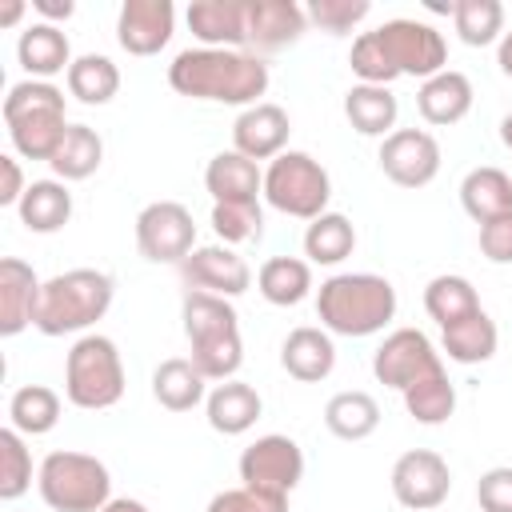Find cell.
<instances>
[{
    "instance_id": "cell-1",
    "label": "cell",
    "mask_w": 512,
    "mask_h": 512,
    "mask_svg": "<svg viewBox=\"0 0 512 512\" xmlns=\"http://www.w3.org/2000/svg\"><path fill=\"white\" fill-rule=\"evenodd\" d=\"M268 64L256 52L244 48H184L168 64L172 92L188 100H212V104H236L240 112L260 104L268 92Z\"/></svg>"
},
{
    "instance_id": "cell-2",
    "label": "cell",
    "mask_w": 512,
    "mask_h": 512,
    "mask_svg": "<svg viewBox=\"0 0 512 512\" xmlns=\"http://www.w3.org/2000/svg\"><path fill=\"white\" fill-rule=\"evenodd\" d=\"M316 316L332 336H376L396 320V288L376 272H336L316 292Z\"/></svg>"
},
{
    "instance_id": "cell-3",
    "label": "cell",
    "mask_w": 512,
    "mask_h": 512,
    "mask_svg": "<svg viewBox=\"0 0 512 512\" xmlns=\"http://www.w3.org/2000/svg\"><path fill=\"white\" fill-rule=\"evenodd\" d=\"M184 336H188V360L204 372L208 384L232 380L244 364V340H240V316L232 300L212 292H184L180 304Z\"/></svg>"
},
{
    "instance_id": "cell-4",
    "label": "cell",
    "mask_w": 512,
    "mask_h": 512,
    "mask_svg": "<svg viewBox=\"0 0 512 512\" xmlns=\"http://www.w3.org/2000/svg\"><path fill=\"white\" fill-rule=\"evenodd\" d=\"M116 296V280L100 268H68L44 280L40 308H36V332L44 336H68L88 332L96 320L108 316Z\"/></svg>"
},
{
    "instance_id": "cell-5",
    "label": "cell",
    "mask_w": 512,
    "mask_h": 512,
    "mask_svg": "<svg viewBox=\"0 0 512 512\" xmlns=\"http://www.w3.org/2000/svg\"><path fill=\"white\" fill-rule=\"evenodd\" d=\"M4 124H8V140L24 160H52L64 132H68V116H64V92L52 80H20L8 88L4 96Z\"/></svg>"
},
{
    "instance_id": "cell-6",
    "label": "cell",
    "mask_w": 512,
    "mask_h": 512,
    "mask_svg": "<svg viewBox=\"0 0 512 512\" xmlns=\"http://www.w3.org/2000/svg\"><path fill=\"white\" fill-rule=\"evenodd\" d=\"M36 488L52 512H100L112 500L108 464L96 460L92 452H72V448H56L40 460Z\"/></svg>"
},
{
    "instance_id": "cell-7",
    "label": "cell",
    "mask_w": 512,
    "mask_h": 512,
    "mask_svg": "<svg viewBox=\"0 0 512 512\" xmlns=\"http://www.w3.org/2000/svg\"><path fill=\"white\" fill-rule=\"evenodd\" d=\"M64 396L84 412H104L124 396V360L112 336L84 332L64 360Z\"/></svg>"
},
{
    "instance_id": "cell-8",
    "label": "cell",
    "mask_w": 512,
    "mask_h": 512,
    "mask_svg": "<svg viewBox=\"0 0 512 512\" xmlns=\"http://www.w3.org/2000/svg\"><path fill=\"white\" fill-rule=\"evenodd\" d=\"M264 200L284 216L316 220L328 212L332 176L316 156L288 148L276 160H268V168H264Z\"/></svg>"
},
{
    "instance_id": "cell-9",
    "label": "cell",
    "mask_w": 512,
    "mask_h": 512,
    "mask_svg": "<svg viewBox=\"0 0 512 512\" xmlns=\"http://www.w3.org/2000/svg\"><path fill=\"white\" fill-rule=\"evenodd\" d=\"M372 32H376V40H380V48H384V56H388L396 76H416L424 84L428 76L448 68V40L428 20L396 16V20H384Z\"/></svg>"
},
{
    "instance_id": "cell-10",
    "label": "cell",
    "mask_w": 512,
    "mask_h": 512,
    "mask_svg": "<svg viewBox=\"0 0 512 512\" xmlns=\"http://www.w3.org/2000/svg\"><path fill=\"white\" fill-rule=\"evenodd\" d=\"M136 248L148 264H184L196 248V220L180 200H152L136 212Z\"/></svg>"
},
{
    "instance_id": "cell-11",
    "label": "cell",
    "mask_w": 512,
    "mask_h": 512,
    "mask_svg": "<svg viewBox=\"0 0 512 512\" xmlns=\"http://www.w3.org/2000/svg\"><path fill=\"white\" fill-rule=\"evenodd\" d=\"M236 472H240V484H248V488L288 496L304 480V452H300V444L292 436L268 432V436H256L240 452Z\"/></svg>"
},
{
    "instance_id": "cell-12",
    "label": "cell",
    "mask_w": 512,
    "mask_h": 512,
    "mask_svg": "<svg viewBox=\"0 0 512 512\" xmlns=\"http://www.w3.org/2000/svg\"><path fill=\"white\" fill-rule=\"evenodd\" d=\"M388 484H392V496H396L400 508L432 512L452 492V468L432 448H408V452L396 456V464L388 472Z\"/></svg>"
},
{
    "instance_id": "cell-13",
    "label": "cell",
    "mask_w": 512,
    "mask_h": 512,
    "mask_svg": "<svg viewBox=\"0 0 512 512\" xmlns=\"http://www.w3.org/2000/svg\"><path fill=\"white\" fill-rule=\"evenodd\" d=\"M436 368H444V360L420 328H396L372 352V376L396 392H404L408 384H416L420 376H428Z\"/></svg>"
},
{
    "instance_id": "cell-14",
    "label": "cell",
    "mask_w": 512,
    "mask_h": 512,
    "mask_svg": "<svg viewBox=\"0 0 512 512\" xmlns=\"http://www.w3.org/2000/svg\"><path fill=\"white\" fill-rule=\"evenodd\" d=\"M380 172L400 188H424L440 172V144L424 128H396L380 140Z\"/></svg>"
},
{
    "instance_id": "cell-15",
    "label": "cell",
    "mask_w": 512,
    "mask_h": 512,
    "mask_svg": "<svg viewBox=\"0 0 512 512\" xmlns=\"http://www.w3.org/2000/svg\"><path fill=\"white\" fill-rule=\"evenodd\" d=\"M180 276L192 292H212V296H240L252 288V268L248 260L228 248V244H200L192 248V256L180 264Z\"/></svg>"
},
{
    "instance_id": "cell-16",
    "label": "cell",
    "mask_w": 512,
    "mask_h": 512,
    "mask_svg": "<svg viewBox=\"0 0 512 512\" xmlns=\"http://www.w3.org/2000/svg\"><path fill=\"white\" fill-rule=\"evenodd\" d=\"M176 32L172 0H124L116 16V44L128 56H156Z\"/></svg>"
},
{
    "instance_id": "cell-17",
    "label": "cell",
    "mask_w": 512,
    "mask_h": 512,
    "mask_svg": "<svg viewBox=\"0 0 512 512\" xmlns=\"http://www.w3.org/2000/svg\"><path fill=\"white\" fill-rule=\"evenodd\" d=\"M288 136H292V120L280 104L260 100L252 108H244L232 124V148L248 160H276L280 152H288Z\"/></svg>"
},
{
    "instance_id": "cell-18",
    "label": "cell",
    "mask_w": 512,
    "mask_h": 512,
    "mask_svg": "<svg viewBox=\"0 0 512 512\" xmlns=\"http://www.w3.org/2000/svg\"><path fill=\"white\" fill-rule=\"evenodd\" d=\"M40 288L44 280L32 264H24L20 256L0 260V336H20L24 328H36Z\"/></svg>"
},
{
    "instance_id": "cell-19",
    "label": "cell",
    "mask_w": 512,
    "mask_h": 512,
    "mask_svg": "<svg viewBox=\"0 0 512 512\" xmlns=\"http://www.w3.org/2000/svg\"><path fill=\"white\" fill-rule=\"evenodd\" d=\"M188 32L200 48H244L248 52V0H192Z\"/></svg>"
},
{
    "instance_id": "cell-20",
    "label": "cell",
    "mask_w": 512,
    "mask_h": 512,
    "mask_svg": "<svg viewBox=\"0 0 512 512\" xmlns=\"http://www.w3.org/2000/svg\"><path fill=\"white\" fill-rule=\"evenodd\" d=\"M308 28V12L296 0H248V52H280Z\"/></svg>"
},
{
    "instance_id": "cell-21",
    "label": "cell",
    "mask_w": 512,
    "mask_h": 512,
    "mask_svg": "<svg viewBox=\"0 0 512 512\" xmlns=\"http://www.w3.org/2000/svg\"><path fill=\"white\" fill-rule=\"evenodd\" d=\"M280 368L300 380V384H320L332 376L336 368V344H332V332L328 328H312V324H300L284 336L280 344Z\"/></svg>"
},
{
    "instance_id": "cell-22",
    "label": "cell",
    "mask_w": 512,
    "mask_h": 512,
    "mask_svg": "<svg viewBox=\"0 0 512 512\" xmlns=\"http://www.w3.org/2000/svg\"><path fill=\"white\" fill-rule=\"evenodd\" d=\"M472 100H476L472 80L456 68H444L416 88V112L424 116V124H436V128L460 124L472 112Z\"/></svg>"
},
{
    "instance_id": "cell-23",
    "label": "cell",
    "mask_w": 512,
    "mask_h": 512,
    "mask_svg": "<svg viewBox=\"0 0 512 512\" xmlns=\"http://www.w3.org/2000/svg\"><path fill=\"white\" fill-rule=\"evenodd\" d=\"M264 412V400L252 384L244 380H220L208 388V400H204V416H208V428L220 432V436H244Z\"/></svg>"
},
{
    "instance_id": "cell-24",
    "label": "cell",
    "mask_w": 512,
    "mask_h": 512,
    "mask_svg": "<svg viewBox=\"0 0 512 512\" xmlns=\"http://www.w3.org/2000/svg\"><path fill=\"white\" fill-rule=\"evenodd\" d=\"M16 60H20V68L28 72V80H52L56 72H68L76 56H72V44H68V36H64L60 24L36 20V24H28V28L20 32V40H16Z\"/></svg>"
},
{
    "instance_id": "cell-25",
    "label": "cell",
    "mask_w": 512,
    "mask_h": 512,
    "mask_svg": "<svg viewBox=\"0 0 512 512\" xmlns=\"http://www.w3.org/2000/svg\"><path fill=\"white\" fill-rule=\"evenodd\" d=\"M204 188L212 196V204H228V200H260L264 196V168L248 156H240L236 148L216 152L204 168Z\"/></svg>"
},
{
    "instance_id": "cell-26",
    "label": "cell",
    "mask_w": 512,
    "mask_h": 512,
    "mask_svg": "<svg viewBox=\"0 0 512 512\" xmlns=\"http://www.w3.org/2000/svg\"><path fill=\"white\" fill-rule=\"evenodd\" d=\"M460 208H464L476 224L512 216V176H508L504 168H496V164L472 168V172L460 180Z\"/></svg>"
},
{
    "instance_id": "cell-27",
    "label": "cell",
    "mask_w": 512,
    "mask_h": 512,
    "mask_svg": "<svg viewBox=\"0 0 512 512\" xmlns=\"http://www.w3.org/2000/svg\"><path fill=\"white\" fill-rule=\"evenodd\" d=\"M152 396L168 412H192L196 404L208 400V380L188 356H168L152 372Z\"/></svg>"
},
{
    "instance_id": "cell-28",
    "label": "cell",
    "mask_w": 512,
    "mask_h": 512,
    "mask_svg": "<svg viewBox=\"0 0 512 512\" xmlns=\"http://www.w3.org/2000/svg\"><path fill=\"white\" fill-rule=\"evenodd\" d=\"M344 116L360 136H392L396 132V116H400V100L392 96V88L384 84H352L344 92Z\"/></svg>"
},
{
    "instance_id": "cell-29",
    "label": "cell",
    "mask_w": 512,
    "mask_h": 512,
    "mask_svg": "<svg viewBox=\"0 0 512 512\" xmlns=\"http://www.w3.org/2000/svg\"><path fill=\"white\" fill-rule=\"evenodd\" d=\"M16 216L28 232L52 236L72 220V192L64 180H32L24 200L16 204Z\"/></svg>"
},
{
    "instance_id": "cell-30",
    "label": "cell",
    "mask_w": 512,
    "mask_h": 512,
    "mask_svg": "<svg viewBox=\"0 0 512 512\" xmlns=\"http://www.w3.org/2000/svg\"><path fill=\"white\" fill-rule=\"evenodd\" d=\"M324 428L336 436V440H368L376 428H380V404L372 392H360V388H344L336 396H328L324 404Z\"/></svg>"
},
{
    "instance_id": "cell-31",
    "label": "cell",
    "mask_w": 512,
    "mask_h": 512,
    "mask_svg": "<svg viewBox=\"0 0 512 512\" xmlns=\"http://www.w3.org/2000/svg\"><path fill=\"white\" fill-rule=\"evenodd\" d=\"M496 344H500V332H496V320L484 308L448 324V328H440V348L456 364H484V360L496 356Z\"/></svg>"
},
{
    "instance_id": "cell-32",
    "label": "cell",
    "mask_w": 512,
    "mask_h": 512,
    "mask_svg": "<svg viewBox=\"0 0 512 512\" xmlns=\"http://www.w3.org/2000/svg\"><path fill=\"white\" fill-rule=\"evenodd\" d=\"M256 288L268 304L292 308V304L308 300V292H312V264L300 256H268L256 272Z\"/></svg>"
},
{
    "instance_id": "cell-33",
    "label": "cell",
    "mask_w": 512,
    "mask_h": 512,
    "mask_svg": "<svg viewBox=\"0 0 512 512\" xmlns=\"http://www.w3.org/2000/svg\"><path fill=\"white\" fill-rule=\"evenodd\" d=\"M60 408H64V400H60L56 388H48V384H24L8 400V424L20 436H48L60 424Z\"/></svg>"
},
{
    "instance_id": "cell-34",
    "label": "cell",
    "mask_w": 512,
    "mask_h": 512,
    "mask_svg": "<svg viewBox=\"0 0 512 512\" xmlns=\"http://www.w3.org/2000/svg\"><path fill=\"white\" fill-rule=\"evenodd\" d=\"M100 164H104V140H100V132L88 128V124H68V132H64L56 156L48 160V168H52L56 180H64V184L88 180Z\"/></svg>"
},
{
    "instance_id": "cell-35",
    "label": "cell",
    "mask_w": 512,
    "mask_h": 512,
    "mask_svg": "<svg viewBox=\"0 0 512 512\" xmlns=\"http://www.w3.org/2000/svg\"><path fill=\"white\" fill-rule=\"evenodd\" d=\"M352 248H356V228H352V220L344 212H324V216L308 220V228H304V256H308V264L332 268V264L348 260Z\"/></svg>"
},
{
    "instance_id": "cell-36",
    "label": "cell",
    "mask_w": 512,
    "mask_h": 512,
    "mask_svg": "<svg viewBox=\"0 0 512 512\" xmlns=\"http://www.w3.org/2000/svg\"><path fill=\"white\" fill-rule=\"evenodd\" d=\"M424 312H428L440 328H448V324H456V320L480 312V296H476V288H472L468 276L440 272V276H432V280L424 284Z\"/></svg>"
},
{
    "instance_id": "cell-37",
    "label": "cell",
    "mask_w": 512,
    "mask_h": 512,
    "mask_svg": "<svg viewBox=\"0 0 512 512\" xmlns=\"http://www.w3.org/2000/svg\"><path fill=\"white\" fill-rule=\"evenodd\" d=\"M68 80V96H76L80 104H108L120 92V68L104 56V52H84L72 60V68L64 72Z\"/></svg>"
},
{
    "instance_id": "cell-38",
    "label": "cell",
    "mask_w": 512,
    "mask_h": 512,
    "mask_svg": "<svg viewBox=\"0 0 512 512\" xmlns=\"http://www.w3.org/2000/svg\"><path fill=\"white\" fill-rule=\"evenodd\" d=\"M400 396H404V412H408L416 424H444V420L456 412V384L448 380L444 368L420 376V380L408 384Z\"/></svg>"
},
{
    "instance_id": "cell-39",
    "label": "cell",
    "mask_w": 512,
    "mask_h": 512,
    "mask_svg": "<svg viewBox=\"0 0 512 512\" xmlns=\"http://www.w3.org/2000/svg\"><path fill=\"white\" fill-rule=\"evenodd\" d=\"M452 24H456V36L468 48L500 44V36H504V4L500 0H452Z\"/></svg>"
},
{
    "instance_id": "cell-40",
    "label": "cell",
    "mask_w": 512,
    "mask_h": 512,
    "mask_svg": "<svg viewBox=\"0 0 512 512\" xmlns=\"http://www.w3.org/2000/svg\"><path fill=\"white\" fill-rule=\"evenodd\" d=\"M212 232L220 236V244H252L264 236V208L260 200H228V204H212Z\"/></svg>"
},
{
    "instance_id": "cell-41",
    "label": "cell",
    "mask_w": 512,
    "mask_h": 512,
    "mask_svg": "<svg viewBox=\"0 0 512 512\" xmlns=\"http://www.w3.org/2000/svg\"><path fill=\"white\" fill-rule=\"evenodd\" d=\"M32 488V452L24 436L8 424L0 428V500H20Z\"/></svg>"
},
{
    "instance_id": "cell-42",
    "label": "cell",
    "mask_w": 512,
    "mask_h": 512,
    "mask_svg": "<svg viewBox=\"0 0 512 512\" xmlns=\"http://www.w3.org/2000/svg\"><path fill=\"white\" fill-rule=\"evenodd\" d=\"M304 12H308V20H312L316 28L332 32V36H344V32H352L356 24L368 20L372 4H368V0H308Z\"/></svg>"
},
{
    "instance_id": "cell-43",
    "label": "cell",
    "mask_w": 512,
    "mask_h": 512,
    "mask_svg": "<svg viewBox=\"0 0 512 512\" xmlns=\"http://www.w3.org/2000/svg\"><path fill=\"white\" fill-rule=\"evenodd\" d=\"M204 512H288V496H276V492H260V488H224L208 500Z\"/></svg>"
},
{
    "instance_id": "cell-44",
    "label": "cell",
    "mask_w": 512,
    "mask_h": 512,
    "mask_svg": "<svg viewBox=\"0 0 512 512\" xmlns=\"http://www.w3.org/2000/svg\"><path fill=\"white\" fill-rule=\"evenodd\" d=\"M476 500L484 512H512V464H496V468L480 472Z\"/></svg>"
},
{
    "instance_id": "cell-45",
    "label": "cell",
    "mask_w": 512,
    "mask_h": 512,
    "mask_svg": "<svg viewBox=\"0 0 512 512\" xmlns=\"http://www.w3.org/2000/svg\"><path fill=\"white\" fill-rule=\"evenodd\" d=\"M480 256L492 264H512V216L480 224Z\"/></svg>"
},
{
    "instance_id": "cell-46",
    "label": "cell",
    "mask_w": 512,
    "mask_h": 512,
    "mask_svg": "<svg viewBox=\"0 0 512 512\" xmlns=\"http://www.w3.org/2000/svg\"><path fill=\"white\" fill-rule=\"evenodd\" d=\"M28 192V180L20 172V160L16 156H0V204L4 208H16Z\"/></svg>"
},
{
    "instance_id": "cell-47",
    "label": "cell",
    "mask_w": 512,
    "mask_h": 512,
    "mask_svg": "<svg viewBox=\"0 0 512 512\" xmlns=\"http://www.w3.org/2000/svg\"><path fill=\"white\" fill-rule=\"evenodd\" d=\"M32 8L40 12V20H44V24H60V20H68V16L76 12V4H72V0H32Z\"/></svg>"
},
{
    "instance_id": "cell-48",
    "label": "cell",
    "mask_w": 512,
    "mask_h": 512,
    "mask_svg": "<svg viewBox=\"0 0 512 512\" xmlns=\"http://www.w3.org/2000/svg\"><path fill=\"white\" fill-rule=\"evenodd\" d=\"M100 512H148V504L144 500H132V496H112Z\"/></svg>"
},
{
    "instance_id": "cell-49",
    "label": "cell",
    "mask_w": 512,
    "mask_h": 512,
    "mask_svg": "<svg viewBox=\"0 0 512 512\" xmlns=\"http://www.w3.org/2000/svg\"><path fill=\"white\" fill-rule=\"evenodd\" d=\"M496 64H500V72L512 80V32L500 36V44H496Z\"/></svg>"
},
{
    "instance_id": "cell-50",
    "label": "cell",
    "mask_w": 512,
    "mask_h": 512,
    "mask_svg": "<svg viewBox=\"0 0 512 512\" xmlns=\"http://www.w3.org/2000/svg\"><path fill=\"white\" fill-rule=\"evenodd\" d=\"M20 16H24V4H20V0H8V4H4V12H0V24H4V28H12Z\"/></svg>"
},
{
    "instance_id": "cell-51",
    "label": "cell",
    "mask_w": 512,
    "mask_h": 512,
    "mask_svg": "<svg viewBox=\"0 0 512 512\" xmlns=\"http://www.w3.org/2000/svg\"><path fill=\"white\" fill-rule=\"evenodd\" d=\"M500 144H504V148L512 152V112H508V116L500 120Z\"/></svg>"
}]
</instances>
